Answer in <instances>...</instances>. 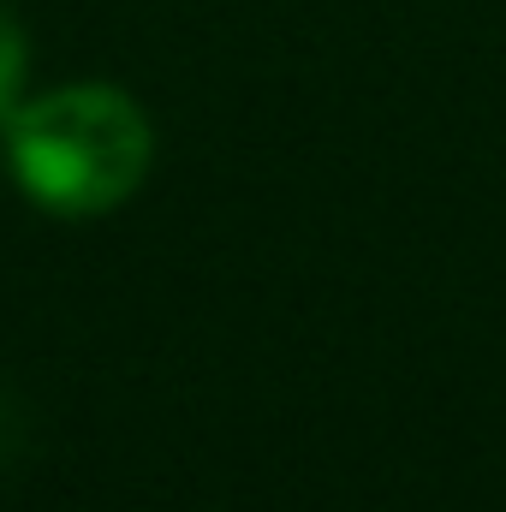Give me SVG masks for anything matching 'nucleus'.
I'll list each match as a JSON object with an SVG mask.
<instances>
[{"instance_id":"1","label":"nucleus","mask_w":506,"mask_h":512,"mask_svg":"<svg viewBox=\"0 0 506 512\" xmlns=\"http://www.w3.org/2000/svg\"><path fill=\"white\" fill-rule=\"evenodd\" d=\"M18 185L54 215H108L149 173L155 137L126 90L72 84L24 102L6 120Z\"/></svg>"},{"instance_id":"2","label":"nucleus","mask_w":506,"mask_h":512,"mask_svg":"<svg viewBox=\"0 0 506 512\" xmlns=\"http://www.w3.org/2000/svg\"><path fill=\"white\" fill-rule=\"evenodd\" d=\"M24 66H30V42H24V24L0 6V126L24 108Z\"/></svg>"}]
</instances>
